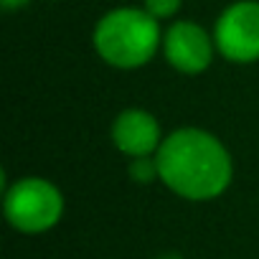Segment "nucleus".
<instances>
[{
  "instance_id": "nucleus-9",
  "label": "nucleus",
  "mask_w": 259,
  "mask_h": 259,
  "mask_svg": "<svg viewBox=\"0 0 259 259\" xmlns=\"http://www.w3.org/2000/svg\"><path fill=\"white\" fill-rule=\"evenodd\" d=\"M31 3V0H0V6H3L6 11H21Z\"/></svg>"
},
{
  "instance_id": "nucleus-1",
  "label": "nucleus",
  "mask_w": 259,
  "mask_h": 259,
  "mask_svg": "<svg viewBox=\"0 0 259 259\" xmlns=\"http://www.w3.org/2000/svg\"><path fill=\"white\" fill-rule=\"evenodd\" d=\"M155 160L160 181L186 201L219 198L234 178L226 145L198 127H181L163 138Z\"/></svg>"
},
{
  "instance_id": "nucleus-8",
  "label": "nucleus",
  "mask_w": 259,
  "mask_h": 259,
  "mask_svg": "<svg viewBox=\"0 0 259 259\" xmlns=\"http://www.w3.org/2000/svg\"><path fill=\"white\" fill-rule=\"evenodd\" d=\"M183 0H145V11L158 18V21H165V18H173L178 13Z\"/></svg>"
},
{
  "instance_id": "nucleus-3",
  "label": "nucleus",
  "mask_w": 259,
  "mask_h": 259,
  "mask_svg": "<svg viewBox=\"0 0 259 259\" xmlns=\"http://www.w3.org/2000/svg\"><path fill=\"white\" fill-rule=\"evenodd\" d=\"M3 211L8 224L21 234L51 231L64 216V196L46 178H18L6 188Z\"/></svg>"
},
{
  "instance_id": "nucleus-4",
  "label": "nucleus",
  "mask_w": 259,
  "mask_h": 259,
  "mask_svg": "<svg viewBox=\"0 0 259 259\" xmlns=\"http://www.w3.org/2000/svg\"><path fill=\"white\" fill-rule=\"evenodd\" d=\"M216 51L231 64L259 61V0H236L216 21Z\"/></svg>"
},
{
  "instance_id": "nucleus-2",
  "label": "nucleus",
  "mask_w": 259,
  "mask_h": 259,
  "mask_svg": "<svg viewBox=\"0 0 259 259\" xmlns=\"http://www.w3.org/2000/svg\"><path fill=\"white\" fill-rule=\"evenodd\" d=\"M92 44L104 64L114 69H140L163 46L160 21L145 8H114L94 26Z\"/></svg>"
},
{
  "instance_id": "nucleus-10",
  "label": "nucleus",
  "mask_w": 259,
  "mask_h": 259,
  "mask_svg": "<svg viewBox=\"0 0 259 259\" xmlns=\"http://www.w3.org/2000/svg\"><path fill=\"white\" fill-rule=\"evenodd\" d=\"M158 259H183L181 254H176V251H165V254H160Z\"/></svg>"
},
{
  "instance_id": "nucleus-5",
  "label": "nucleus",
  "mask_w": 259,
  "mask_h": 259,
  "mask_svg": "<svg viewBox=\"0 0 259 259\" xmlns=\"http://www.w3.org/2000/svg\"><path fill=\"white\" fill-rule=\"evenodd\" d=\"M213 38L193 21H176L163 36L165 61L181 74H201L213 61Z\"/></svg>"
},
{
  "instance_id": "nucleus-6",
  "label": "nucleus",
  "mask_w": 259,
  "mask_h": 259,
  "mask_svg": "<svg viewBox=\"0 0 259 259\" xmlns=\"http://www.w3.org/2000/svg\"><path fill=\"white\" fill-rule=\"evenodd\" d=\"M112 143L127 158H148L155 155L163 138L158 119L145 109H124L112 122Z\"/></svg>"
},
{
  "instance_id": "nucleus-7",
  "label": "nucleus",
  "mask_w": 259,
  "mask_h": 259,
  "mask_svg": "<svg viewBox=\"0 0 259 259\" xmlns=\"http://www.w3.org/2000/svg\"><path fill=\"white\" fill-rule=\"evenodd\" d=\"M130 178L135 183H153L160 178V170H158V160L155 155H148V158H133L130 163Z\"/></svg>"
}]
</instances>
